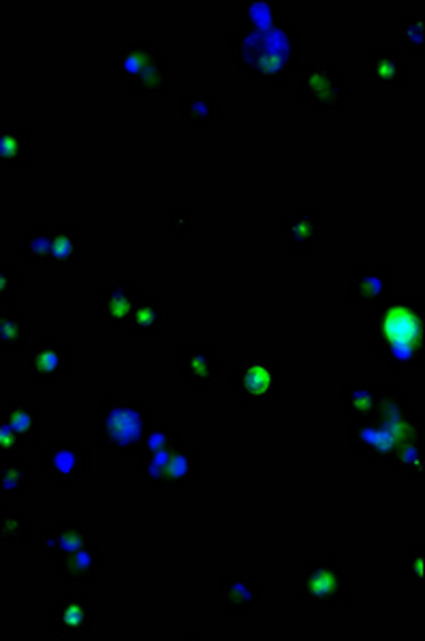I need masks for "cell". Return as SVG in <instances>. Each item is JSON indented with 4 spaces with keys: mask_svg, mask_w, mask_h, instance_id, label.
Returning <instances> with one entry per match:
<instances>
[{
    "mask_svg": "<svg viewBox=\"0 0 425 641\" xmlns=\"http://www.w3.org/2000/svg\"><path fill=\"white\" fill-rule=\"evenodd\" d=\"M227 46L234 71L255 86H287L299 73L302 30L291 16L267 28L231 30Z\"/></svg>",
    "mask_w": 425,
    "mask_h": 641,
    "instance_id": "obj_1",
    "label": "cell"
},
{
    "mask_svg": "<svg viewBox=\"0 0 425 641\" xmlns=\"http://www.w3.org/2000/svg\"><path fill=\"white\" fill-rule=\"evenodd\" d=\"M378 392L373 413L348 422V450L387 471L402 447L425 441V420L396 385L378 383Z\"/></svg>",
    "mask_w": 425,
    "mask_h": 641,
    "instance_id": "obj_2",
    "label": "cell"
},
{
    "mask_svg": "<svg viewBox=\"0 0 425 641\" xmlns=\"http://www.w3.org/2000/svg\"><path fill=\"white\" fill-rule=\"evenodd\" d=\"M370 347L389 374L415 373L425 362V310L419 295H389L370 313Z\"/></svg>",
    "mask_w": 425,
    "mask_h": 641,
    "instance_id": "obj_3",
    "label": "cell"
},
{
    "mask_svg": "<svg viewBox=\"0 0 425 641\" xmlns=\"http://www.w3.org/2000/svg\"><path fill=\"white\" fill-rule=\"evenodd\" d=\"M295 603L315 614H338L350 605V571L340 556H313L299 566Z\"/></svg>",
    "mask_w": 425,
    "mask_h": 641,
    "instance_id": "obj_4",
    "label": "cell"
},
{
    "mask_svg": "<svg viewBox=\"0 0 425 641\" xmlns=\"http://www.w3.org/2000/svg\"><path fill=\"white\" fill-rule=\"evenodd\" d=\"M99 447L109 455H139L144 436L152 426L150 406L134 396H106L99 401Z\"/></svg>",
    "mask_w": 425,
    "mask_h": 641,
    "instance_id": "obj_5",
    "label": "cell"
},
{
    "mask_svg": "<svg viewBox=\"0 0 425 641\" xmlns=\"http://www.w3.org/2000/svg\"><path fill=\"white\" fill-rule=\"evenodd\" d=\"M229 396L239 408L264 411L280 402V359L264 353H246L229 371Z\"/></svg>",
    "mask_w": 425,
    "mask_h": 641,
    "instance_id": "obj_6",
    "label": "cell"
},
{
    "mask_svg": "<svg viewBox=\"0 0 425 641\" xmlns=\"http://www.w3.org/2000/svg\"><path fill=\"white\" fill-rule=\"evenodd\" d=\"M350 99V86L336 65L310 60L299 71L297 103L313 116L343 111Z\"/></svg>",
    "mask_w": 425,
    "mask_h": 641,
    "instance_id": "obj_7",
    "label": "cell"
},
{
    "mask_svg": "<svg viewBox=\"0 0 425 641\" xmlns=\"http://www.w3.org/2000/svg\"><path fill=\"white\" fill-rule=\"evenodd\" d=\"M37 471L56 485H78L90 477V447L78 436H53L41 450Z\"/></svg>",
    "mask_w": 425,
    "mask_h": 641,
    "instance_id": "obj_8",
    "label": "cell"
},
{
    "mask_svg": "<svg viewBox=\"0 0 425 641\" xmlns=\"http://www.w3.org/2000/svg\"><path fill=\"white\" fill-rule=\"evenodd\" d=\"M28 378L37 387H56L71 374V348L56 336H41L28 347Z\"/></svg>",
    "mask_w": 425,
    "mask_h": 641,
    "instance_id": "obj_9",
    "label": "cell"
},
{
    "mask_svg": "<svg viewBox=\"0 0 425 641\" xmlns=\"http://www.w3.org/2000/svg\"><path fill=\"white\" fill-rule=\"evenodd\" d=\"M223 353L216 345L190 343L178 353V371L182 385L195 392H210L218 385Z\"/></svg>",
    "mask_w": 425,
    "mask_h": 641,
    "instance_id": "obj_10",
    "label": "cell"
},
{
    "mask_svg": "<svg viewBox=\"0 0 425 641\" xmlns=\"http://www.w3.org/2000/svg\"><path fill=\"white\" fill-rule=\"evenodd\" d=\"M97 622L95 608L86 594H62L50 605V633L53 638H83Z\"/></svg>",
    "mask_w": 425,
    "mask_h": 641,
    "instance_id": "obj_11",
    "label": "cell"
},
{
    "mask_svg": "<svg viewBox=\"0 0 425 641\" xmlns=\"http://www.w3.org/2000/svg\"><path fill=\"white\" fill-rule=\"evenodd\" d=\"M323 236V214L317 206H289L280 216V238L293 255H308Z\"/></svg>",
    "mask_w": 425,
    "mask_h": 641,
    "instance_id": "obj_12",
    "label": "cell"
},
{
    "mask_svg": "<svg viewBox=\"0 0 425 641\" xmlns=\"http://www.w3.org/2000/svg\"><path fill=\"white\" fill-rule=\"evenodd\" d=\"M348 304L362 308L366 304L378 306L389 295H394V267L353 266L346 272Z\"/></svg>",
    "mask_w": 425,
    "mask_h": 641,
    "instance_id": "obj_13",
    "label": "cell"
},
{
    "mask_svg": "<svg viewBox=\"0 0 425 641\" xmlns=\"http://www.w3.org/2000/svg\"><path fill=\"white\" fill-rule=\"evenodd\" d=\"M90 539V531L80 517H62L53 526H41L37 534V550L48 561H62L65 556L73 554L83 548Z\"/></svg>",
    "mask_w": 425,
    "mask_h": 641,
    "instance_id": "obj_14",
    "label": "cell"
},
{
    "mask_svg": "<svg viewBox=\"0 0 425 641\" xmlns=\"http://www.w3.org/2000/svg\"><path fill=\"white\" fill-rule=\"evenodd\" d=\"M159 53L146 34H134L118 52L109 56L107 71L129 90Z\"/></svg>",
    "mask_w": 425,
    "mask_h": 641,
    "instance_id": "obj_15",
    "label": "cell"
},
{
    "mask_svg": "<svg viewBox=\"0 0 425 641\" xmlns=\"http://www.w3.org/2000/svg\"><path fill=\"white\" fill-rule=\"evenodd\" d=\"M135 283L129 276H109L99 283V320L106 327L127 325L137 299Z\"/></svg>",
    "mask_w": 425,
    "mask_h": 641,
    "instance_id": "obj_16",
    "label": "cell"
},
{
    "mask_svg": "<svg viewBox=\"0 0 425 641\" xmlns=\"http://www.w3.org/2000/svg\"><path fill=\"white\" fill-rule=\"evenodd\" d=\"M169 317H171V308L167 299L162 295L146 292V294H137L134 310L125 327L135 338L150 341V338H159L160 334L167 329Z\"/></svg>",
    "mask_w": 425,
    "mask_h": 641,
    "instance_id": "obj_17",
    "label": "cell"
},
{
    "mask_svg": "<svg viewBox=\"0 0 425 641\" xmlns=\"http://www.w3.org/2000/svg\"><path fill=\"white\" fill-rule=\"evenodd\" d=\"M103 552L95 543H86L58 562V578L65 586H95L103 580Z\"/></svg>",
    "mask_w": 425,
    "mask_h": 641,
    "instance_id": "obj_18",
    "label": "cell"
},
{
    "mask_svg": "<svg viewBox=\"0 0 425 641\" xmlns=\"http://www.w3.org/2000/svg\"><path fill=\"white\" fill-rule=\"evenodd\" d=\"M204 455L197 445H178L167 462L165 475L160 481L159 494H180L201 480Z\"/></svg>",
    "mask_w": 425,
    "mask_h": 641,
    "instance_id": "obj_19",
    "label": "cell"
},
{
    "mask_svg": "<svg viewBox=\"0 0 425 641\" xmlns=\"http://www.w3.org/2000/svg\"><path fill=\"white\" fill-rule=\"evenodd\" d=\"M218 608L227 615H250L261 601V580L255 575H227L218 582Z\"/></svg>",
    "mask_w": 425,
    "mask_h": 641,
    "instance_id": "obj_20",
    "label": "cell"
},
{
    "mask_svg": "<svg viewBox=\"0 0 425 641\" xmlns=\"http://www.w3.org/2000/svg\"><path fill=\"white\" fill-rule=\"evenodd\" d=\"M0 417L18 434L24 447H37L41 443V408L37 402L13 396L2 404Z\"/></svg>",
    "mask_w": 425,
    "mask_h": 641,
    "instance_id": "obj_21",
    "label": "cell"
},
{
    "mask_svg": "<svg viewBox=\"0 0 425 641\" xmlns=\"http://www.w3.org/2000/svg\"><path fill=\"white\" fill-rule=\"evenodd\" d=\"M368 67H366V81L370 86H411V69L406 65L404 53L396 46H380L368 52Z\"/></svg>",
    "mask_w": 425,
    "mask_h": 641,
    "instance_id": "obj_22",
    "label": "cell"
},
{
    "mask_svg": "<svg viewBox=\"0 0 425 641\" xmlns=\"http://www.w3.org/2000/svg\"><path fill=\"white\" fill-rule=\"evenodd\" d=\"M83 262V238L80 225H60L53 227L52 253L48 267L58 272H69L80 267Z\"/></svg>",
    "mask_w": 425,
    "mask_h": 641,
    "instance_id": "obj_23",
    "label": "cell"
},
{
    "mask_svg": "<svg viewBox=\"0 0 425 641\" xmlns=\"http://www.w3.org/2000/svg\"><path fill=\"white\" fill-rule=\"evenodd\" d=\"M32 159V131L24 125H0V169H18Z\"/></svg>",
    "mask_w": 425,
    "mask_h": 641,
    "instance_id": "obj_24",
    "label": "cell"
},
{
    "mask_svg": "<svg viewBox=\"0 0 425 641\" xmlns=\"http://www.w3.org/2000/svg\"><path fill=\"white\" fill-rule=\"evenodd\" d=\"M378 381H370V378H359V381H350L343 385L338 401H340V411L345 413L346 420H362L366 415H370L374 406L378 404Z\"/></svg>",
    "mask_w": 425,
    "mask_h": 641,
    "instance_id": "obj_25",
    "label": "cell"
},
{
    "mask_svg": "<svg viewBox=\"0 0 425 641\" xmlns=\"http://www.w3.org/2000/svg\"><path fill=\"white\" fill-rule=\"evenodd\" d=\"M30 345L28 317L11 304L0 306V353L16 355Z\"/></svg>",
    "mask_w": 425,
    "mask_h": 641,
    "instance_id": "obj_26",
    "label": "cell"
},
{
    "mask_svg": "<svg viewBox=\"0 0 425 641\" xmlns=\"http://www.w3.org/2000/svg\"><path fill=\"white\" fill-rule=\"evenodd\" d=\"M53 227L46 223H34L22 231L18 241V253L30 267H48L52 253Z\"/></svg>",
    "mask_w": 425,
    "mask_h": 641,
    "instance_id": "obj_27",
    "label": "cell"
},
{
    "mask_svg": "<svg viewBox=\"0 0 425 641\" xmlns=\"http://www.w3.org/2000/svg\"><path fill=\"white\" fill-rule=\"evenodd\" d=\"M32 483V464L22 454L0 457V496H24Z\"/></svg>",
    "mask_w": 425,
    "mask_h": 641,
    "instance_id": "obj_28",
    "label": "cell"
},
{
    "mask_svg": "<svg viewBox=\"0 0 425 641\" xmlns=\"http://www.w3.org/2000/svg\"><path fill=\"white\" fill-rule=\"evenodd\" d=\"M171 65L165 56H157L146 71L129 88L131 97H169L171 95Z\"/></svg>",
    "mask_w": 425,
    "mask_h": 641,
    "instance_id": "obj_29",
    "label": "cell"
},
{
    "mask_svg": "<svg viewBox=\"0 0 425 641\" xmlns=\"http://www.w3.org/2000/svg\"><path fill=\"white\" fill-rule=\"evenodd\" d=\"M289 9L280 0H239V28H267L285 20Z\"/></svg>",
    "mask_w": 425,
    "mask_h": 641,
    "instance_id": "obj_30",
    "label": "cell"
},
{
    "mask_svg": "<svg viewBox=\"0 0 425 641\" xmlns=\"http://www.w3.org/2000/svg\"><path fill=\"white\" fill-rule=\"evenodd\" d=\"M180 122L185 127H220L223 125V107L218 99L208 97H187L178 103Z\"/></svg>",
    "mask_w": 425,
    "mask_h": 641,
    "instance_id": "obj_31",
    "label": "cell"
},
{
    "mask_svg": "<svg viewBox=\"0 0 425 641\" xmlns=\"http://www.w3.org/2000/svg\"><path fill=\"white\" fill-rule=\"evenodd\" d=\"M32 536V522L22 509H0V545L16 548L28 543Z\"/></svg>",
    "mask_w": 425,
    "mask_h": 641,
    "instance_id": "obj_32",
    "label": "cell"
},
{
    "mask_svg": "<svg viewBox=\"0 0 425 641\" xmlns=\"http://www.w3.org/2000/svg\"><path fill=\"white\" fill-rule=\"evenodd\" d=\"M182 441L180 430L174 426H150L144 436L141 454H157V452H169L176 450Z\"/></svg>",
    "mask_w": 425,
    "mask_h": 641,
    "instance_id": "obj_33",
    "label": "cell"
},
{
    "mask_svg": "<svg viewBox=\"0 0 425 641\" xmlns=\"http://www.w3.org/2000/svg\"><path fill=\"white\" fill-rule=\"evenodd\" d=\"M171 452H157V454H144L139 455V469H137V480L148 487H152L155 492L159 490L160 481H162V475H165V469H167V462L171 457Z\"/></svg>",
    "mask_w": 425,
    "mask_h": 641,
    "instance_id": "obj_34",
    "label": "cell"
},
{
    "mask_svg": "<svg viewBox=\"0 0 425 641\" xmlns=\"http://www.w3.org/2000/svg\"><path fill=\"white\" fill-rule=\"evenodd\" d=\"M399 575L413 584V586H425V548L422 543L411 545L399 562Z\"/></svg>",
    "mask_w": 425,
    "mask_h": 641,
    "instance_id": "obj_35",
    "label": "cell"
},
{
    "mask_svg": "<svg viewBox=\"0 0 425 641\" xmlns=\"http://www.w3.org/2000/svg\"><path fill=\"white\" fill-rule=\"evenodd\" d=\"M424 20L419 16H399L398 18V37L399 43L408 52L424 56Z\"/></svg>",
    "mask_w": 425,
    "mask_h": 641,
    "instance_id": "obj_36",
    "label": "cell"
},
{
    "mask_svg": "<svg viewBox=\"0 0 425 641\" xmlns=\"http://www.w3.org/2000/svg\"><path fill=\"white\" fill-rule=\"evenodd\" d=\"M22 267L0 266V306L11 304L22 289Z\"/></svg>",
    "mask_w": 425,
    "mask_h": 641,
    "instance_id": "obj_37",
    "label": "cell"
},
{
    "mask_svg": "<svg viewBox=\"0 0 425 641\" xmlns=\"http://www.w3.org/2000/svg\"><path fill=\"white\" fill-rule=\"evenodd\" d=\"M169 234L174 238H187L190 234V208L187 206L169 208Z\"/></svg>",
    "mask_w": 425,
    "mask_h": 641,
    "instance_id": "obj_38",
    "label": "cell"
},
{
    "mask_svg": "<svg viewBox=\"0 0 425 641\" xmlns=\"http://www.w3.org/2000/svg\"><path fill=\"white\" fill-rule=\"evenodd\" d=\"M22 441L18 438V434L11 430V426L0 417V454L4 455L20 454L22 450Z\"/></svg>",
    "mask_w": 425,
    "mask_h": 641,
    "instance_id": "obj_39",
    "label": "cell"
},
{
    "mask_svg": "<svg viewBox=\"0 0 425 641\" xmlns=\"http://www.w3.org/2000/svg\"><path fill=\"white\" fill-rule=\"evenodd\" d=\"M204 635L201 633H187V635H182V640H201Z\"/></svg>",
    "mask_w": 425,
    "mask_h": 641,
    "instance_id": "obj_40",
    "label": "cell"
},
{
    "mask_svg": "<svg viewBox=\"0 0 425 641\" xmlns=\"http://www.w3.org/2000/svg\"><path fill=\"white\" fill-rule=\"evenodd\" d=\"M0 22H2V11H0Z\"/></svg>",
    "mask_w": 425,
    "mask_h": 641,
    "instance_id": "obj_41",
    "label": "cell"
},
{
    "mask_svg": "<svg viewBox=\"0 0 425 641\" xmlns=\"http://www.w3.org/2000/svg\"><path fill=\"white\" fill-rule=\"evenodd\" d=\"M0 457H2V454H0Z\"/></svg>",
    "mask_w": 425,
    "mask_h": 641,
    "instance_id": "obj_42",
    "label": "cell"
}]
</instances>
